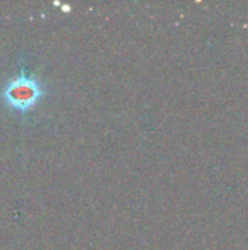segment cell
<instances>
[{"instance_id":"cell-1","label":"cell","mask_w":248,"mask_h":250,"mask_svg":"<svg viewBox=\"0 0 248 250\" xmlns=\"http://www.w3.org/2000/svg\"><path fill=\"white\" fill-rule=\"evenodd\" d=\"M50 94V86L26 67L23 57L18 62V73L0 86V103L18 114L31 113Z\"/></svg>"}]
</instances>
